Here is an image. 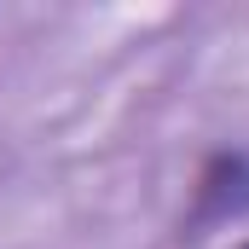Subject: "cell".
Instances as JSON below:
<instances>
[{
	"mask_svg": "<svg viewBox=\"0 0 249 249\" xmlns=\"http://www.w3.org/2000/svg\"><path fill=\"white\" fill-rule=\"evenodd\" d=\"M249 214V157L244 151H214L191 186V214L180 220V238H203L214 226H232Z\"/></svg>",
	"mask_w": 249,
	"mask_h": 249,
	"instance_id": "6da1fadb",
	"label": "cell"
},
{
	"mask_svg": "<svg viewBox=\"0 0 249 249\" xmlns=\"http://www.w3.org/2000/svg\"><path fill=\"white\" fill-rule=\"evenodd\" d=\"M238 249H249V244H238Z\"/></svg>",
	"mask_w": 249,
	"mask_h": 249,
	"instance_id": "7a4b0ae2",
	"label": "cell"
}]
</instances>
